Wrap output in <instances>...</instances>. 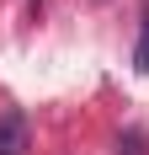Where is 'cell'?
I'll return each mask as SVG.
<instances>
[{"mask_svg": "<svg viewBox=\"0 0 149 155\" xmlns=\"http://www.w3.org/2000/svg\"><path fill=\"white\" fill-rule=\"evenodd\" d=\"M0 155H27V118L21 112L0 118Z\"/></svg>", "mask_w": 149, "mask_h": 155, "instance_id": "1", "label": "cell"}, {"mask_svg": "<svg viewBox=\"0 0 149 155\" xmlns=\"http://www.w3.org/2000/svg\"><path fill=\"white\" fill-rule=\"evenodd\" d=\"M133 70H149V5L138 16V48H133Z\"/></svg>", "mask_w": 149, "mask_h": 155, "instance_id": "2", "label": "cell"}]
</instances>
